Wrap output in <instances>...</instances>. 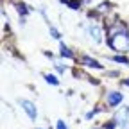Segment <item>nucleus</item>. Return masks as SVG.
Wrapping results in <instances>:
<instances>
[{
  "mask_svg": "<svg viewBox=\"0 0 129 129\" xmlns=\"http://www.w3.org/2000/svg\"><path fill=\"white\" fill-rule=\"evenodd\" d=\"M97 113H99V109H93V111H88V113H86V118H93V117L97 115Z\"/></svg>",
  "mask_w": 129,
  "mask_h": 129,
  "instance_id": "nucleus-15",
  "label": "nucleus"
},
{
  "mask_svg": "<svg viewBox=\"0 0 129 129\" xmlns=\"http://www.w3.org/2000/svg\"><path fill=\"white\" fill-rule=\"evenodd\" d=\"M124 84H125V86H129V77H127V79L124 81Z\"/></svg>",
  "mask_w": 129,
  "mask_h": 129,
  "instance_id": "nucleus-17",
  "label": "nucleus"
},
{
  "mask_svg": "<svg viewBox=\"0 0 129 129\" xmlns=\"http://www.w3.org/2000/svg\"><path fill=\"white\" fill-rule=\"evenodd\" d=\"M115 125H117L115 120H109L108 124H104V129H115Z\"/></svg>",
  "mask_w": 129,
  "mask_h": 129,
  "instance_id": "nucleus-13",
  "label": "nucleus"
},
{
  "mask_svg": "<svg viewBox=\"0 0 129 129\" xmlns=\"http://www.w3.org/2000/svg\"><path fill=\"white\" fill-rule=\"evenodd\" d=\"M122 101H124V95H122L120 91H108V93H106V102H108V106H111V108L122 104Z\"/></svg>",
  "mask_w": 129,
  "mask_h": 129,
  "instance_id": "nucleus-3",
  "label": "nucleus"
},
{
  "mask_svg": "<svg viewBox=\"0 0 129 129\" xmlns=\"http://www.w3.org/2000/svg\"><path fill=\"white\" fill-rule=\"evenodd\" d=\"M61 2H63V4H68V2H70V0H61Z\"/></svg>",
  "mask_w": 129,
  "mask_h": 129,
  "instance_id": "nucleus-18",
  "label": "nucleus"
},
{
  "mask_svg": "<svg viewBox=\"0 0 129 129\" xmlns=\"http://www.w3.org/2000/svg\"><path fill=\"white\" fill-rule=\"evenodd\" d=\"M59 54L63 56V57H68V59H74V52L70 50V48L67 47V45H64V43H59Z\"/></svg>",
  "mask_w": 129,
  "mask_h": 129,
  "instance_id": "nucleus-7",
  "label": "nucleus"
},
{
  "mask_svg": "<svg viewBox=\"0 0 129 129\" xmlns=\"http://www.w3.org/2000/svg\"><path fill=\"white\" fill-rule=\"evenodd\" d=\"M20 106L23 108V111L29 115V118L30 120H36L38 118V111H36V106L32 104L30 101H27V99H20Z\"/></svg>",
  "mask_w": 129,
  "mask_h": 129,
  "instance_id": "nucleus-2",
  "label": "nucleus"
},
{
  "mask_svg": "<svg viewBox=\"0 0 129 129\" xmlns=\"http://www.w3.org/2000/svg\"><path fill=\"white\" fill-rule=\"evenodd\" d=\"M43 77H45L47 83H48V84H52V86H57V84H59V79H57L56 75H52V74H45Z\"/></svg>",
  "mask_w": 129,
  "mask_h": 129,
  "instance_id": "nucleus-8",
  "label": "nucleus"
},
{
  "mask_svg": "<svg viewBox=\"0 0 129 129\" xmlns=\"http://www.w3.org/2000/svg\"><path fill=\"white\" fill-rule=\"evenodd\" d=\"M88 34H90V38L93 40V43H99V41H101V29L97 27V25H90Z\"/></svg>",
  "mask_w": 129,
  "mask_h": 129,
  "instance_id": "nucleus-6",
  "label": "nucleus"
},
{
  "mask_svg": "<svg viewBox=\"0 0 129 129\" xmlns=\"http://www.w3.org/2000/svg\"><path fill=\"white\" fill-rule=\"evenodd\" d=\"M79 63L83 64V67H86V68H97V70H102V64L97 61V59L90 57V56H81V57H79Z\"/></svg>",
  "mask_w": 129,
  "mask_h": 129,
  "instance_id": "nucleus-4",
  "label": "nucleus"
},
{
  "mask_svg": "<svg viewBox=\"0 0 129 129\" xmlns=\"http://www.w3.org/2000/svg\"><path fill=\"white\" fill-rule=\"evenodd\" d=\"M113 61H115V63H120V64H125V67L129 64V59H127L125 56H115V57H113Z\"/></svg>",
  "mask_w": 129,
  "mask_h": 129,
  "instance_id": "nucleus-9",
  "label": "nucleus"
},
{
  "mask_svg": "<svg viewBox=\"0 0 129 129\" xmlns=\"http://www.w3.org/2000/svg\"><path fill=\"white\" fill-rule=\"evenodd\" d=\"M127 118H129V108L127 106H122V109H118L117 113H115V120L117 124H120V125H125L127 124Z\"/></svg>",
  "mask_w": 129,
  "mask_h": 129,
  "instance_id": "nucleus-5",
  "label": "nucleus"
},
{
  "mask_svg": "<svg viewBox=\"0 0 129 129\" xmlns=\"http://www.w3.org/2000/svg\"><path fill=\"white\" fill-rule=\"evenodd\" d=\"M16 11H18L20 14H23V16H25V14L29 13V9H27V6H23V4H16Z\"/></svg>",
  "mask_w": 129,
  "mask_h": 129,
  "instance_id": "nucleus-12",
  "label": "nucleus"
},
{
  "mask_svg": "<svg viewBox=\"0 0 129 129\" xmlns=\"http://www.w3.org/2000/svg\"><path fill=\"white\" fill-rule=\"evenodd\" d=\"M97 11H99V13H106V11H109V6H108V4H101Z\"/></svg>",
  "mask_w": 129,
  "mask_h": 129,
  "instance_id": "nucleus-14",
  "label": "nucleus"
},
{
  "mask_svg": "<svg viewBox=\"0 0 129 129\" xmlns=\"http://www.w3.org/2000/svg\"><path fill=\"white\" fill-rule=\"evenodd\" d=\"M108 47L115 52H127L129 50V34L127 30H122V32H117V34H111L108 38Z\"/></svg>",
  "mask_w": 129,
  "mask_h": 129,
  "instance_id": "nucleus-1",
  "label": "nucleus"
},
{
  "mask_svg": "<svg viewBox=\"0 0 129 129\" xmlns=\"http://www.w3.org/2000/svg\"><path fill=\"white\" fill-rule=\"evenodd\" d=\"M36 129H41V127H36Z\"/></svg>",
  "mask_w": 129,
  "mask_h": 129,
  "instance_id": "nucleus-19",
  "label": "nucleus"
},
{
  "mask_svg": "<svg viewBox=\"0 0 129 129\" xmlns=\"http://www.w3.org/2000/svg\"><path fill=\"white\" fill-rule=\"evenodd\" d=\"M48 32H50V36H52L54 40H61V34H59V30H57L56 27L50 25V27H48Z\"/></svg>",
  "mask_w": 129,
  "mask_h": 129,
  "instance_id": "nucleus-10",
  "label": "nucleus"
},
{
  "mask_svg": "<svg viewBox=\"0 0 129 129\" xmlns=\"http://www.w3.org/2000/svg\"><path fill=\"white\" fill-rule=\"evenodd\" d=\"M68 7L74 9V11H77V9L81 7V0H70V2H68Z\"/></svg>",
  "mask_w": 129,
  "mask_h": 129,
  "instance_id": "nucleus-11",
  "label": "nucleus"
},
{
  "mask_svg": "<svg viewBox=\"0 0 129 129\" xmlns=\"http://www.w3.org/2000/svg\"><path fill=\"white\" fill-rule=\"evenodd\" d=\"M57 129H68V125L64 124L63 120H57Z\"/></svg>",
  "mask_w": 129,
  "mask_h": 129,
  "instance_id": "nucleus-16",
  "label": "nucleus"
}]
</instances>
